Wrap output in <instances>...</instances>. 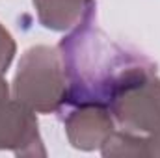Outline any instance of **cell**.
<instances>
[{"instance_id":"obj_6","label":"cell","mask_w":160,"mask_h":158,"mask_svg":"<svg viewBox=\"0 0 160 158\" xmlns=\"http://www.w3.org/2000/svg\"><path fill=\"white\" fill-rule=\"evenodd\" d=\"M39 22L62 32L82 24L95 15V0H34Z\"/></svg>"},{"instance_id":"obj_1","label":"cell","mask_w":160,"mask_h":158,"mask_svg":"<svg viewBox=\"0 0 160 158\" xmlns=\"http://www.w3.org/2000/svg\"><path fill=\"white\" fill-rule=\"evenodd\" d=\"M58 52L71 106L110 108L123 89L157 73L151 60L110 39L93 24V17L60 41Z\"/></svg>"},{"instance_id":"obj_9","label":"cell","mask_w":160,"mask_h":158,"mask_svg":"<svg viewBox=\"0 0 160 158\" xmlns=\"http://www.w3.org/2000/svg\"><path fill=\"white\" fill-rule=\"evenodd\" d=\"M2 99H8V82L0 77V101Z\"/></svg>"},{"instance_id":"obj_5","label":"cell","mask_w":160,"mask_h":158,"mask_svg":"<svg viewBox=\"0 0 160 158\" xmlns=\"http://www.w3.org/2000/svg\"><path fill=\"white\" fill-rule=\"evenodd\" d=\"M63 121L71 145L82 151L102 147L114 132V116L106 106H73Z\"/></svg>"},{"instance_id":"obj_4","label":"cell","mask_w":160,"mask_h":158,"mask_svg":"<svg viewBox=\"0 0 160 158\" xmlns=\"http://www.w3.org/2000/svg\"><path fill=\"white\" fill-rule=\"evenodd\" d=\"M13 151L17 156H45L34 110L22 102L0 101V151Z\"/></svg>"},{"instance_id":"obj_8","label":"cell","mask_w":160,"mask_h":158,"mask_svg":"<svg viewBox=\"0 0 160 158\" xmlns=\"http://www.w3.org/2000/svg\"><path fill=\"white\" fill-rule=\"evenodd\" d=\"M147 140V156H160V134L145 136Z\"/></svg>"},{"instance_id":"obj_2","label":"cell","mask_w":160,"mask_h":158,"mask_svg":"<svg viewBox=\"0 0 160 158\" xmlns=\"http://www.w3.org/2000/svg\"><path fill=\"white\" fill-rule=\"evenodd\" d=\"M19 102L39 114L58 112L67 104V80L58 48L32 47L19 62L13 82Z\"/></svg>"},{"instance_id":"obj_7","label":"cell","mask_w":160,"mask_h":158,"mask_svg":"<svg viewBox=\"0 0 160 158\" xmlns=\"http://www.w3.org/2000/svg\"><path fill=\"white\" fill-rule=\"evenodd\" d=\"M13 56H15V41L9 36V32L0 24V77H4V73L11 65Z\"/></svg>"},{"instance_id":"obj_3","label":"cell","mask_w":160,"mask_h":158,"mask_svg":"<svg viewBox=\"0 0 160 158\" xmlns=\"http://www.w3.org/2000/svg\"><path fill=\"white\" fill-rule=\"evenodd\" d=\"M110 114L125 132L160 134V78L157 73L123 89L110 104Z\"/></svg>"}]
</instances>
